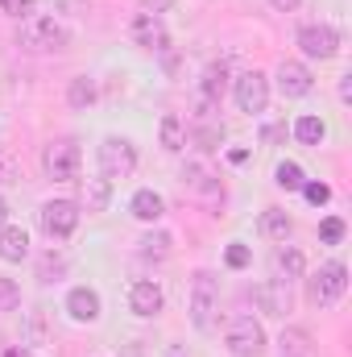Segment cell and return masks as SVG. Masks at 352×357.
<instances>
[{"label": "cell", "instance_id": "cell-13", "mask_svg": "<svg viewBox=\"0 0 352 357\" xmlns=\"http://www.w3.org/2000/svg\"><path fill=\"white\" fill-rule=\"evenodd\" d=\"M253 295H257L262 312H269V316H286V312H290V282H286V278L262 282V287H257Z\"/></svg>", "mask_w": 352, "mask_h": 357}, {"label": "cell", "instance_id": "cell-14", "mask_svg": "<svg viewBox=\"0 0 352 357\" xmlns=\"http://www.w3.org/2000/svg\"><path fill=\"white\" fill-rule=\"evenodd\" d=\"M67 312H71V320L91 324V320L99 316V295H95L91 287H75V291L67 295Z\"/></svg>", "mask_w": 352, "mask_h": 357}, {"label": "cell", "instance_id": "cell-38", "mask_svg": "<svg viewBox=\"0 0 352 357\" xmlns=\"http://www.w3.org/2000/svg\"><path fill=\"white\" fill-rule=\"evenodd\" d=\"M340 96H344V100L352 96V75H344V79H340Z\"/></svg>", "mask_w": 352, "mask_h": 357}, {"label": "cell", "instance_id": "cell-19", "mask_svg": "<svg viewBox=\"0 0 352 357\" xmlns=\"http://www.w3.org/2000/svg\"><path fill=\"white\" fill-rule=\"evenodd\" d=\"M262 237H269V241H286L290 237V216L282 208H265L262 212Z\"/></svg>", "mask_w": 352, "mask_h": 357}, {"label": "cell", "instance_id": "cell-30", "mask_svg": "<svg viewBox=\"0 0 352 357\" xmlns=\"http://www.w3.org/2000/svg\"><path fill=\"white\" fill-rule=\"evenodd\" d=\"M249 258H253V254H249V245H241V241H237V245H228V254H224V262H228L232 270H245V266H249Z\"/></svg>", "mask_w": 352, "mask_h": 357}, {"label": "cell", "instance_id": "cell-2", "mask_svg": "<svg viewBox=\"0 0 352 357\" xmlns=\"http://www.w3.org/2000/svg\"><path fill=\"white\" fill-rule=\"evenodd\" d=\"M42 167H46V175L58 178V183H71V178H79V167H83V150H79V142L63 137V142L46 146V154H42Z\"/></svg>", "mask_w": 352, "mask_h": 357}, {"label": "cell", "instance_id": "cell-33", "mask_svg": "<svg viewBox=\"0 0 352 357\" xmlns=\"http://www.w3.org/2000/svg\"><path fill=\"white\" fill-rule=\"evenodd\" d=\"M13 178H17V162H13V154H8V150H0V187H4V183H13Z\"/></svg>", "mask_w": 352, "mask_h": 357}, {"label": "cell", "instance_id": "cell-29", "mask_svg": "<svg viewBox=\"0 0 352 357\" xmlns=\"http://www.w3.org/2000/svg\"><path fill=\"white\" fill-rule=\"evenodd\" d=\"M303 195H307L315 208H323V204L332 199V187H328V183H303Z\"/></svg>", "mask_w": 352, "mask_h": 357}, {"label": "cell", "instance_id": "cell-39", "mask_svg": "<svg viewBox=\"0 0 352 357\" xmlns=\"http://www.w3.org/2000/svg\"><path fill=\"white\" fill-rule=\"evenodd\" d=\"M4 220H8V204L0 199V229H4Z\"/></svg>", "mask_w": 352, "mask_h": 357}, {"label": "cell", "instance_id": "cell-32", "mask_svg": "<svg viewBox=\"0 0 352 357\" xmlns=\"http://www.w3.org/2000/svg\"><path fill=\"white\" fill-rule=\"evenodd\" d=\"M0 8H4L8 17H29V13H33V0H0Z\"/></svg>", "mask_w": 352, "mask_h": 357}, {"label": "cell", "instance_id": "cell-10", "mask_svg": "<svg viewBox=\"0 0 352 357\" xmlns=\"http://www.w3.org/2000/svg\"><path fill=\"white\" fill-rule=\"evenodd\" d=\"M237 104H241V112H265V104H269V79H265L262 71H245L237 79Z\"/></svg>", "mask_w": 352, "mask_h": 357}, {"label": "cell", "instance_id": "cell-37", "mask_svg": "<svg viewBox=\"0 0 352 357\" xmlns=\"http://www.w3.org/2000/svg\"><path fill=\"white\" fill-rule=\"evenodd\" d=\"M228 158H232V162L241 167V162H249V150H228Z\"/></svg>", "mask_w": 352, "mask_h": 357}, {"label": "cell", "instance_id": "cell-17", "mask_svg": "<svg viewBox=\"0 0 352 357\" xmlns=\"http://www.w3.org/2000/svg\"><path fill=\"white\" fill-rule=\"evenodd\" d=\"M228 88V67L224 63H211L207 71H203V84H199V96L203 100H211V104H220V96Z\"/></svg>", "mask_w": 352, "mask_h": 357}, {"label": "cell", "instance_id": "cell-9", "mask_svg": "<svg viewBox=\"0 0 352 357\" xmlns=\"http://www.w3.org/2000/svg\"><path fill=\"white\" fill-rule=\"evenodd\" d=\"M129 33H133V42L141 50H170V33H166L162 17H154V13H137L133 25H129Z\"/></svg>", "mask_w": 352, "mask_h": 357}, {"label": "cell", "instance_id": "cell-18", "mask_svg": "<svg viewBox=\"0 0 352 357\" xmlns=\"http://www.w3.org/2000/svg\"><path fill=\"white\" fill-rule=\"evenodd\" d=\"M220 142H224V125L216 121V116H199V125H195V146L199 150H220Z\"/></svg>", "mask_w": 352, "mask_h": 357}, {"label": "cell", "instance_id": "cell-27", "mask_svg": "<svg viewBox=\"0 0 352 357\" xmlns=\"http://www.w3.org/2000/svg\"><path fill=\"white\" fill-rule=\"evenodd\" d=\"M141 254H145V258H166V254H170V233L145 237V241H141Z\"/></svg>", "mask_w": 352, "mask_h": 357}, {"label": "cell", "instance_id": "cell-25", "mask_svg": "<svg viewBox=\"0 0 352 357\" xmlns=\"http://www.w3.org/2000/svg\"><path fill=\"white\" fill-rule=\"evenodd\" d=\"M67 100H71V108H88L91 100H95V84H91V79H71Z\"/></svg>", "mask_w": 352, "mask_h": 357}, {"label": "cell", "instance_id": "cell-23", "mask_svg": "<svg viewBox=\"0 0 352 357\" xmlns=\"http://www.w3.org/2000/svg\"><path fill=\"white\" fill-rule=\"evenodd\" d=\"M273 178H278V187H286V191H303V167L298 162H282L278 171H273Z\"/></svg>", "mask_w": 352, "mask_h": 357}, {"label": "cell", "instance_id": "cell-35", "mask_svg": "<svg viewBox=\"0 0 352 357\" xmlns=\"http://www.w3.org/2000/svg\"><path fill=\"white\" fill-rule=\"evenodd\" d=\"M262 137H265V142H282V137H286V125H265Z\"/></svg>", "mask_w": 352, "mask_h": 357}, {"label": "cell", "instance_id": "cell-12", "mask_svg": "<svg viewBox=\"0 0 352 357\" xmlns=\"http://www.w3.org/2000/svg\"><path fill=\"white\" fill-rule=\"evenodd\" d=\"M311 71L303 67V63H294V59H282V67H278V88L282 96H307L311 91Z\"/></svg>", "mask_w": 352, "mask_h": 357}, {"label": "cell", "instance_id": "cell-7", "mask_svg": "<svg viewBox=\"0 0 352 357\" xmlns=\"http://www.w3.org/2000/svg\"><path fill=\"white\" fill-rule=\"evenodd\" d=\"M75 225H79V204L75 199H50V204H42V229L50 233V237H71L75 233Z\"/></svg>", "mask_w": 352, "mask_h": 357}, {"label": "cell", "instance_id": "cell-22", "mask_svg": "<svg viewBox=\"0 0 352 357\" xmlns=\"http://www.w3.org/2000/svg\"><path fill=\"white\" fill-rule=\"evenodd\" d=\"M278 270H282V274H286V282H290V278H303L307 262H303V254H298L294 245H282V250H278Z\"/></svg>", "mask_w": 352, "mask_h": 357}, {"label": "cell", "instance_id": "cell-24", "mask_svg": "<svg viewBox=\"0 0 352 357\" xmlns=\"http://www.w3.org/2000/svg\"><path fill=\"white\" fill-rule=\"evenodd\" d=\"M83 204H88V212L108 208V178H91L88 191H83Z\"/></svg>", "mask_w": 352, "mask_h": 357}, {"label": "cell", "instance_id": "cell-15", "mask_svg": "<svg viewBox=\"0 0 352 357\" xmlns=\"http://www.w3.org/2000/svg\"><path fill=\"white\" fill-rule=\"evenodd\" d=\"M25 254H29V233L17 225H4L0 229V262H21Z\"/></svg>", "mask_w": 352, "mask_h": 357}, {"label": "cell", "instance_id": "cell-1", "mask_svg": "<svg viewBox=\"0 0 352 357\" xmlns=\"http://www.w3.org/2000/svg\"><path fill=\"white\" fill-rule=\"evenodd\" d=\"M67 42H71V33H67V25L54 21V17H25V25H21V46L33 50V54L63 50Z\"/></svg>", "mask_w": 352, "mask_h": 357}, {"label": "cell", "instance_id": "cell-6", "mask_svg": "<svg viewBox=\"0 0 352 357\" xmlns=\"http://www.w3.org/2000/svg\"><path fill=\"white\" fill-rule=\"evenodd\" d=\"M298 46H303L307 59H319L323 63V59H336L340 54V33L332 25H323V21L319 25H303L298 29Z\"/></svg>", "mask_w": 352, "mask_h": 357}, {"label": "cell", "instance_id": "cell-11", "mask_svg": "<svg viewBox=\"0 0 352 357\" xmlns=\"http://www.w3.org/2000/svg\"><path fill=\"white\" fill-rule=\"evenodd\" d=\"M129 307L137 312V316H158L162 312V287L158 282H150V278H141V282H133V291H129Z\"/></svg>", "mask_w": 352, "mask_h": 357}, {"label": "cell", "instance_id": "cell-5", "mask_svg": "<svg viewBox=\"0 0 352 357\" xmlns=\"http://www.w3.org/2000/svg\"><path fill=\"white\" fill-rule=\"evenodd\" d=\"M228 349L237 357H257L265 349V328L253 316H237L228 324Z\"/></svg>", "mask_w": 352, "mask_h": 357}, {"label": "cell", "instance_id": "cell-4", "mask_svg": "<svg viewBox=\"0 0 352 357\" xmlns=\"http://www.w3.org/2000/svg\"><path fill=\"white\" fill-rule=\"evenodd\" d=\"M99 171H104L108 183L133 175V171H137V150H133V142H125V137H104V146H99Z\"/></svg>", "mask_w": 352, "mask_h": 357}, {"label": "cell", "instance_id": "cell-28", "mask_svg": "<svg viewBox=\"0 0 352 357\" xmlns=\"http://www.w3.org/2000/svg\"><path fill=\"white\" fill-rule=\"evenodd\" d=\"M182 178H186L195 191H220V183H211V175H207L203 167H186V175H182Z\"/></svg>", "mask_w": 352, "mask_h": 357}, {"label": "cell", "instance_id": "cell-36", "mask_svg": "<svg viewBox=\"0 0 352 357\" xmlns=\"http://www.w3.org/2000/svg\"><path fill=\"white\" fill-rule=\"evenodd\" d=\"M269 4H273V8H278V13H294V8H298V4H303V0H269Z\"/></svg>", "mask_w": 352, "mask_h": 357}, {"label": "cell", "instance_id": "cell-31", "mask_svg": "<svg viewBox=\"0 0 352 357\" xmlns=\"http://www.w3.org/2000/svg\"><path fill=\"white\" fill-rule=\"evenodd\" d=\"M21 303V295H17V287L8 282V278H0V307L8 312V307H17Z\"/></svg>", "mask_w": 352, "mask_h": 357}, {"label": "cell", "instance_id": "cell-34", "mask_svg": "<svg viewBox=\"0 0 352 357\" xmlns=\"http://www.w3.org/2000/svg\"><path fill=\"white\" fill-rule=\"evenodd\" d=\"M175 4H178V0H141V8H145V13H154V17H158V13H170Z\"/></svg>", "mask_w": 352, "mask_h": 357}, {"label": "cell", "instance_id": "cell-3", "mask_svg": "<svg viewBox=\"0 0 352 357\" xmlns=\"http://www.w3.org/2000/svg\"><path fill=\"white\" fill-rule=\"evenodd\" d=\"M216 307H220V287H216V278L207 270H199L195 282H191V324L195 328H211Z\"/></svg>", "mask_w": 352, "mask_h": 357}, {"label": "cell", "instance_id": "cell-8", "mask_svg": "<svg viewBox=\"0 0 352 357\" xmlns=\"http://www.w3.org/2000/svg\"><path fill=\"white\" fill-rule=\"evenodd\" d=\"M344 287H349V270L340 266V262H328V266H319V274L311 278V303L328 307V303H336L344 295Z\"/></svg>", "mask_w": 352, "mask_h": 357}, {"label": "cell", "instance_id": "cell-21", "mask_svg": "<svg viewBox=\"0 0 352 357\" xmlns=\"http://www.w3.org/2000/svg\"><path fill=\"white\" fill-rule=\"evenodd\" d=\"M182 146H186V129H182V121H178L175 112H166V116H162V150L178 154Z\"/></svg>", "mask_w": 352, "mask_h": 357}, {"label": "cell", "instance_id": "cell-40", "mask_svg": "<svg viewBox=\"0 0 352 357\" xmlns=\"http://www.w3.org/2000/svg\"><path fill=\"white\" fill-rule=\"evenodd\" d=\"M0 357H25V354H21V349H13V345H8V349H4V354H0Z\"/></svg>", "mask_w": 352, "mask_h": 357}, {"label": "cell", "instance_id": "cell-41", "mask_svg": "<svg viewBox=\"0 0 352 357\" xmlns=\"http://www.w3.org/2000/svg\"><path fill=\"white\" fill-rule=\"evenodd\" d=\"M170 357H182V354H178V349H175V354H170Z\"/></svg>", "mask_w": 352, "mask_h": 357}, {"label": "cell", "instance_id": "cell-26", "mask_svg": "<svg viewBox=\"0 0 352 357\" xmlns=\"http://www.w3.org/2000/svg\"><path fill=\"white\" fill-rule=\"evenodd\" d=\"M319 241H323V245H340V241H344V220H340V216H328V220L319 225Z\"/></svg>", "mask_w": 352, "mask_h": 357}, {"label": "cell", "instance_id": "cell-16", "mask_svg": "<svg viewBox=\"0 0 352 357\" xmlns=\"http://www.w3.org/2000/svg\"><path fill=\"white\" fill-rule=\"evenodd\" d=\"M129 212H133L137 220H145V225H150V220H162L166 204H162V195H158V191H150V187H145V191H137V195H133Z\"/></svg>", "mask_w": 352, "mask_h": 357}, {"label": "cell", "instance_id": "cell-20", "mask_svg": "<svg viewBox=\"0 0 352 357\" xmlns=\"http://www.w3.org/2000/svg\"><path fill=\"white\" fill-rule=\"evenodd\" d=\"M294 137H298L303 146H319V142L328 137V125H323L319 116H311V112H307V116H298V121H294Z\"/></svg>", "mask_w": 352, "mask_h": 357}]
</instances>
